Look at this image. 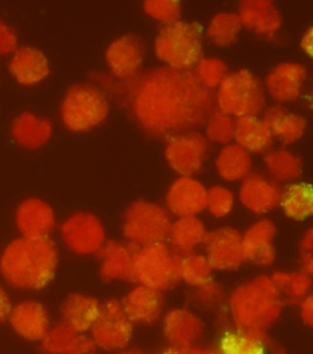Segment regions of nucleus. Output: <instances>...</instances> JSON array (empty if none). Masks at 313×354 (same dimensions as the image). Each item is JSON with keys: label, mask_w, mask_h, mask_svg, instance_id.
Here are the masks:
<instances>
[{"label": "nucleus", "mask_w": 313, "mask_h": 354, "mask_svg": "<svg viewBox=\"0 0 313 354\" xmlns=\"http://www.w3.org/2000/svg\"><path fill=\"white\" fill-rule=\"evenodd\" d=\"M137 122L148 135L169 140L205 124L215 111V95L194 68L153 69L122 80Z\"/></svg>", "instance_id": "obj_1"}, {"label": "nucleus", "mask_w": 313, "mask_h": 354, "mask_svg": "<svg viewBox=\"0 0 313 354\" xmlns=\"http://www.w3.org/2000/svg\"><path fill=\"white\" fill-rule=\"evenodd\" d=\"M57 266V248L49 236L14 239L0 258V274L15 289L46 288L54 280Z\"/></svg>", "instance_id": "obj_2"}, {"label": "nucleus", "mask_w": 313, "mask_h": 354, "mask_svg": "<svg viewBox=\"0 0 313 354\" xmlns=\"http://www.w3.org/2000/svg\"><path fill=\"white\" fill-rule=\"evenodd\" d=\"M283 300L267 275H260L234 289L229 298L236 331L261 339L273 353L279 354L267 336L283 309Z\"/></svg>", "instance_id": "obj_3"}, {"label": "nucleus", "mask_w": 313, "mask_h": 354, "mask_svg": "<svg viewBox=\"0 0 313 354\" xmlns=\"http://www.w3.org/2000/svg\"><path fill=\"white\" fill-rule=\"evenodd\" d=\"M156 57L169 68L190 69L202 58V28L178 21L160 28L155 41Z\"/></svg>", "instance_id": "obj_4"}, {"label": "nucleus", "mask_w": 313, "mask_h": 354, "mask_svg": "<svg viewBox=\"0 0 313 354\" xmlns=\"http://www.w3.org/2000/svg\"><path fill=\"white\" fill-rule=\"evenodd\" d=\"M218 109L230 116H257L264 111L265 88L247 69L228 73L215 96Z\"/></svg>", "instance_id": "obj_5"}, {"label": "nucleus", "mask_w": 313, "mask_h": 354, "mask_svg": "<svg viewBox=\"0 0 313 354\" xmlns=\"http://www.w3.org/2000/svg\"><path fill=\"white\" fill-rule=\"evenodd\" d=\"M180 258L166 243L139 247L133 256L136 283L161 292L174 288L181 281Z\"/></svg>", "instance_id": "obj_6"}, {"label": "nucleus", "mask_w": 313, "mask_h": 354, "mask_svg": "<svg viewBox=\"0 0 313 354\" xmlns=\"http://www.w3.org/2000/svg\"><path fill=\"white\" fill-rule=\"evenodd\" d=\"M171 225L166 209L156 203L138 200L126 209L122 233L129 243L137 247L166 243Z\"/></svg>", "instance_id": "obj_7"}, {"label": "nucleus", "mask_w": 313, "mask_h": 354, "mask_svg": "<svg viewBox=\"0 0 313 354\" xmlns=\"http://www.w3.org/2000/svg\"><path fill=\"white\" fill-rule=\"evenodd\" d=\"M110 105L104 93L96 86L77 84L68 89L61 107L67 129L86 132L105 121Z\"/></svg>", "instance_id": "obj_8"}, {"label": "nucleus", "mask_w": 313, "mask_h": 354, "mask_svg": "<svg viewBox=\"0 0 313 354\" xmlns=\"http://www.w3.org/2000/svg\"><path fill=\"white\" fill-rule=\"evenodd\" d=\"M91 330L97 347L108 352H120L128 346L133 324L126 316L121 301L110 299L100 304L99 315Z\"/></svg>", "instance_id": "obj_9"}, {"label": "nucleus", "mask_w": 313, "mask_h": 354, "mask_svg": "<svg viewBox=\"0 0 313 354\" xmlns=\"http://www.w3.org/2000/svg\"><path fill=\"white\" fill-rule=\"evenodd\" d=\"M61 234L67 249L80 256L96 254L107 241L102 221L83 212L69 217L61 227Z\"/></svg>", "instance_id": "obj_10"}, {"label": "nucleus", "mask_w": 313, "mask_h": 354, "mask_svg": "<svg viewBox=\"0 0 313 354\" xmlns=\"http://www.w3.org/2000/svg\"><path fill=\"white\" fill-rule=\"evenodd\" d=\"M209 149L208 139L196 131L180 133L169 140L166 158L173 171L182 177H192L202 169Z\"/></svg>", "instance_id": "obj_11"}, {"label": "nucleus", "mask_w": 313, "mask_h": 354, "mask_svg": "<svg viewBox=\"0 0 313 354\" xmlns=\"http://www.w3.org/2000/svg\"><path fill=\"white\" fill-rule=\"evenodd\" d=\"M204 245L205 257L212 270L231 272L245 263L242 250V234L236 228L222 227L208 232Z\"/></svg>", "instance_id": "obj_12"}, {"label": "nucleus", "mask_w": 313, "mask_h": 354, "mask_svg": "<svg viewBox=\"0 0 313 354\" xmlns=\"http://www.w3.org/2000/svg\"><path fill=\"white\" fill-rule=\"evenodd\" d=\"M139 247L115 241H107L96 253L99 261V276L103 283L125 281L136 283L133 272V256Z\"/></svg>", "instance_id": "obj_13"}, {"label": "nucleus", "mask_w": 313, "mask_h": 354, "mask_svg": "<svg viewBox=\"0 0 313 354\" xmlns=\"http://www.w3.org/2000/svg\"><path fill=\"white\" fill-rule=\"evenodd\" d=\"M282 188L278 181L253 172L243 180L239 198L245 208L256 214L269 213L281 203Z\"/></svg>", "instance_id": "obj_14"}, {"label": "nucleus", "mask_w": 313, "mask_h": 354, "mask_svg": "<svg viewBox=\"0 0 313 354\" xmlns=\"http://www.w3.org/2000/svg\"><path fill=\"white\" fill-rule=\"evenodd\" d=\"M207 189L192 177L177 178L170 186L166 197L169 211L181 217L197 216L206 209Z\"/></svg>", "instance_id": "obj_15"}, {"label": "nucleus", "mask_w": 313, "mask_h": 354, "mask_svg": "<svg viewBox=\"0 0 313 354\" xmlns=\"http://www.w3.org/2000/svg\"><path fill=\"white\" fill-rule=\"evenodd\" d=\"M276 227L269 219H261L254 223L242 235V250L245 261L254 266L268 267L276 260L274 239Z\"/></svg>", "instance_id": "obj_16"}, {"label": "nucleus", "mask_w": 313, "mask_h": 354, "mask_svg": "<svg viewBox=\"0 0 313 354\" xmlns=\"http://www.w3.org/2000/svg\"><path fill=\"white\" fill-rule=\"evenodd\" d=\"M121 304L133 325H152L163 313L164 297L161 291L140 284L126 295Z\"/></svg>", "instance_id": "obj_17"}, {"label": "nucleus", "mask_w": 313, "mask_h": 354, "mask_svg": "<svg viewBox=\"0 0 313 354\" xmlns=\"http://www.w3.org/2000/svg\"><path fill=\"white\" fill-rule=\"evenodd\" d=\"M144 48L136 36L125 35L113 41L106 52V61L113 76L131 79L138 73L144 59Z\"/></svg>", "instance_id": "obj_18"}, {"label": "nucleus", "mask_w": 313, "mask_h": 354, "mask_svg": "<svg viewBox=\"0 0 313 354\" xmlns=\"http://www.w3.org/2000/svg\"><path fill=\"white\" fill-rule=\"evenodd\" d=\"M16 225L22 238H46L55 227L54 210L43 200L29 198L17 209Z\"/></svg>", "instance_id": "obj_19"}, {"label": "nucleus", "mask_w": 313, "mask_h": 354, "mask_svg": "<svg viewBox=\"0 0 313 354\" xmlns=\"http://www.w3.org/2000/svg\"><path fill=\"white\" fill-rule=\"evenodd\" d=\"M8 322L16 333L30 342L43 341L51 328L48 312L35 301H24L12 306Z\"/></svg>", "instance_id": "obj_20"}, {"label": "nucleus", "mask_w": 313, "mask_h": 354, "mask_svg": "<svg viewBox=\"0 0 313 354\" xmlns=\"http://www.w3.org/2000/svg\"><path fill=\"white\" fill-rule=\"evenodd\" d=\"M306 77V68L301 64L282 63L267 75L265 87L276 102H295L301 96Z\"/></svg>", "instance_id": "obj_21"}, {"label": "nucleus", "mask_w": 313, "mask_h": 354, "mask_svg": "<svg viewBox=\"0 0 313 354\" xmlns=\"http://www.w3.org/2000/svg\"><path fill=\"white\" fill-rule=\"evenodd\" d=\"M164 336L173 348H189L202 337V320L185 308L173 309L166 315L163 324Z\"/></svg>", "instance_id": "obj_22"}, {"label": "nucleus", "mask_w": 313, "mask_h": 354, "mask_svg": "<svg viewBox=\"0 0 313 354\" xmlns=\"http://www.w3.org/2000/svg\"><path fill=\"white\" fill-rule=\"evenodd\" d=\"M238 15L242 26L254 30L256 35L265 36L268 40H273L281 27V14L272 1L244 0L240 2Z\"/></svg>", "instance_id": "obj_23"}, {"label": "nucleus", "mask_w": 313, "mask_h": 354, "mask_svg": "<svg viewBox=\"0 0 313 354\" xmlns=\"http://www.w3.org/2000/svg\"><path fill=\"white\" fill-rule=\"evenodd\" d=\"M10 71L19 84H37L50 73L48 60L46 55L35 47H19L11 58Z\"/></svg>", "instance_id": "obj_24"}, {"label": "nucleus", "mask_w": 313, "mask_h": 354, "mask_svg": "<svg viewBox=\"0 0 313 354\" xmlns=\"http://www.w3.org/2000/svg\"><path fill=\"white\" fill-rule=\"evenodd\" d=\"M41 347L50 354H95L97 348L93 339L62 322L50 328L41 341Z\"/></svg>", "instance_id": "obj_25"}, {"label": "nucleus", "mask_w": 313, "mask_h": 354, "mask_svg": "<svg viewBox=\"0 0 313 354\" xmlns=\"http://www.w3.org/2000/svg\"><path fill=\"white\" fill-rule=\"evenodd\" d=\"M100 308L99 301L88 295H69L60 308L61 322L78 333L91 330Z\"/></svg>", "instance_id": "obj_26"}, {"label": "nucleus", "mask_w": 313, "mask_h": 354, "mask_svg": "<svg viewBox=\"0 0 313 354\" xmlns=\"http://www.w3.org/2000/svg\"><path fill=\"white\" fill-rule=\"evenodd\" d=\"M234 140L247 152L265 154L273 145L269 128L257 116L239 117L234 120Z\"/></svg>", "instance_id": "obj_27"}, {"label": "nucleus", "mask_w": 313, "mask_h": 354, "mask_svg": "<svg viewBox=\"0 0 313 354\" xmlns=\"http://www.w3.org/2000/svg\"><path fill=\"white\" fill-rule=\"evenodd\" d=\"M262 120L269 128L273 138H278L284 146L295 143L306 129V120L303 116L290 113L281 104L268 107Z\"/></svg>", "instance_id": "obj_28"}, {"label": "nucleus", "mask_w": 313, "mask_h": 354, "mask_svg": "<svg viewBox=\"0 0 313 354\" xmlns=\"http://www.w3.org/2000/svg\"><path fill=\"white\" fill-rule=\"evenodd\" d=\"M208 230L197 216L181 217L172 222L169 241L170 250L176 255L184 257L195 252V249L204 243Z\"/></svg>", "instance_id": "obj_29"}, {"label": "nucleus", "mask_w": 313, "mask_h": 354, "mask_svg": "<svg viewBox=\"0 0 313 354\" xmlns=\"http://www.w3.org/2000/svg\"><path fill=\"white\" fill-rule=\"evenodd\" d=\"M53 133L52 122L25 111L19 114L11 125V135L19 146L37 149L46 145Z\"/></svg>", "instance_id": "obj_30"}, {"label": "nucleus", "mask_w": 313, "mask_h": 354, "mask_svg": "<svg viewBox=\"0 0 313 354\" xmlns=\"http://www.w3.org/2000/svg\"><path fill=\"white\" fill-rule=\"evenodd\" d=\"M215 164L220 176L227 181L243 180L251 174L250 153L237 144L226 145Z\"/></svg>", "instance_id": "obj_31"}, {"label": "nucleus", "mask_w": 313, "mask_h": 354, "mask_svg": "<svg viewBox=\"0 0 313 354\" xmlns=\"http://www.w3.org/2000/svg\"><path fill=\"white\" fill-rule=\"evenodd\" d=\"M285 214L295 221H303L313 214V191L311 184L292 183L282 189L281 203Z\"/></svg>", "instance_id": "obj_32"}, {"label": "nucleus", "mask_w": 313, "mask_h": 354, "mask_svg": "<svg viewBox=\"0 0 313 354\" xmlns=\"http://www.w3.org/2000/svg\"><path fill=\"white\" fill-rule=\"evenodd\" d=\"M264 161L271 178L278 183H290L301 176V158L286 149L269 150L265 153Z\"/></svg>", "instance_id": "obj_33"}, {"label": "nucleus", "mask_w": 313, "mask_h": 354, "mask_svg": "<svg viewBox=\"0 0 313 354\" xmlns=\"http://www.w3.org/2000/svg\"><path fill=\"white\" fill-rule=\"evenodd\" d=\"M312 277L308 273L300 270L292 272H276L270 278L281 297L284 295L290 302L300 303L310 295L312 284Z\"/></svg>", "instance_id": "obj_34"}, {"label": "nucleus", "mask_w": 313, "mask_h": 354, "mask_svg": "<svg viewBox=\"0 0 313 354\" xmlns=\"http://www.w3.org/2000/svg\"><path fill=\"white\" fill-rule=\"evenodd\" d=\"M241 28L238 14L222 12L215 15L209 22L206 35L215 46L227 47L236 43Z\"/></svg>", "instance_id": "obj_35"}, {"label": "nucleus", "mask_w": 313, "mask_h": 354, "mask_svg": "<svg viewBox=\"0 0 313 354\" xmlns=\"http://www.w3.org/2000/svg\"><path fill=\"white\" fill-rule=\"evenodd\" d=\"M212 268L205 256L191 253L180 258V273L181 281L189 286L200 287L212 280Z\"/></svg>", "instance_id": "obj_36"}, {"label": "nucleus", "mask_w": 313, "mask_h": 354, "mask_svg": "<svg viewBox=\"0 0 313 354\" xmlns=\"http://www.w3.org/2000/svg\"><path fill=\"white\" fill-rule=\"evenodd\" d=\"M267 344L256 336L238 333L225 334L220 341L222 354H265Z\"/></svg>", "instance_id": "obj_37"}, {"label": "nucleus", "mask_w": 313, "mask_h": 354, "mask_svg": "<svg viewBox=\"0 0 313 354\" xmlns=\"http://www.w3.org/2000/svg\"><path fill=\"white\" fill-rule=\"evenodd\" d=\"M196 76L204 87L211 89L218 88L228 74L226 64L219 58H201L194 68Z\"/></svg>", "instance_id": "obj_38"}, {"label": "nucleus", "mask_w": 313, "mask_h": 354, "mask_svg": "<svg viewBox=\"0 0 313 354\" xmlns=\"http://www.w3.org/2000/svg\"><path fill=\"white\" fill-rule=\"evenodd\" d=\"M206 136L208 141L228 145L234 138V120L233 117L216 110L206 122Z\"/></svg>", "instance_id": "obj_39"}, {"label": "nucleus", "mask_w": 313, "mask_h": 354, "mask_svg": "<svg viewBox=\"0 0 313 354\" xmlns=\"http://www.w3.org/2000/svg\"><path fill=\"white\" fill-rule=\"evenodd\" d=\"M234 205L233 192L225 187L216 185L207 189L206 209L216 218L230 214Z\"/></svg>", "instance_id": "obj_40"}, {"label": "nucleus", "mask_w": 313, "mask_h": 354, "mask_svg": "<svg viewBox=\"0 0 313 354\" xmlns=\"http://www.w3.org/2000/svg\"><path fill=\"white\" fill-rule=\"evenodd\" d=\"M144 10L156 21L169 25L180 21L181 5L174 0H147L144 3Z\"/></svg>", "instance_id": "obj_41"}, {"label": "nucleus", "mask_w": 313, "mask_h": 354, "mask_svg": "<svg viewBox=\"0 0 313 354\" xmlns=\"http://www.w3.org/2000/svg\"><path fill=\"white\" fill-rule=\"evenodd\" d=\"M197 289L196 299L201 306L209 309L220 308L225 299V292L216 281L211 280Z\"/></svg>", "instance_id": "obj_42"}, {"label": "nucleus", "mask_w": 313, "mask_h": 354, "mask_svg": "<svg viewBox=\"0 0 313 354\" xmlns=\"http://www.w3.org/2000/svg\"><path fill=\"white\" fill-rule=\"evenodd\" d=\"M300 254L301 261H303V272L308 273V274H313V230L312 228L307 230L304 234L303 239L300 242Z\"/></svg>", "instance_id": "obj_43"}, {"label": "nucleus", "mask_w": 313, "mask_h": 354, "mask_svg": "<svg viewBox=\"0 0 313 354\" xmlns=\"http://www.w3.org/2000/svg\"><path fill=\"white\" fill-rule=\"evenodd\" d=\"M18 49V38L15 32L0 21V57L11 54Z\"/></svg>", "instance_id": "obj_44"}, {"label": "nucleus", "mask_w": 313, "mask_h": 354, "mask_svg": "<svg viewBox=\"0 0 313 354\" xmlns=\"http://www.w3.org/2000/svg\"><path fill=\"white\" fill-rule=\"evenodd\" d=\"M301 317L304 324L312 328L313 326V297L312 295H307L300 302Z\"/></svg>", "instance_id": "obj_45"}, {"label": "nucleus", "mask_w": 313, "mask_h": 354, "mask_svg": "<svg viewBox=\"0 0 313 354\" xmlns=\"http://www.w3.org/2000/svg\"><path fill=\"white\" fill-rule=\"evenodd\" d=\"M11 309H12V305H11L10 297L3 287L0 286V324L8 319Z\"/></svg>", "instance_id": "obj_46"}, {"label": "nucleus", "mask_w": 313, "mask_h": 354, "mask_svg": "<svg viewBox=\"0 0 313 354\" xmlns=\"http://www.w3.org/2000/svg\"><path fill=\"white\" fill-rule=\"evenodd\" d=\"M162 354H222L220 351L211 349H203L195 346L189 348H173L164 351Z\"/></svg>", "instance_id": "obj_47"}, {"label": "nucleus", "mask_w": 313, "mask_h": 354, "mask_svg": "<svg viewBox=\"0 0 313 354\" xmlns=\"http://www.w3.org/2000/svg\"><path fill=\"white\" fill-rule=\"evenodd\" d=\"M301 48L303 51L309 55L310 57H312L313 55V29L310 28L303 35L301 39Z\"/></svg>", "instance_id": "obj_48"}, {"label": "nucleus", "mask_w": 313, "mask_h": 354, "mask_svg": "<svg viewBox=\"0 0 313 354\" xmlns=\"http://www.w3.org/2000/svg\"><path fill=\"white\" fill-rule=\"evenodd\" d=\"M116 354H145L144 352H142L141 350L139 349H128V350H122Z\"/></svg>", "instance_id": "obj_49"}]
</instances>
